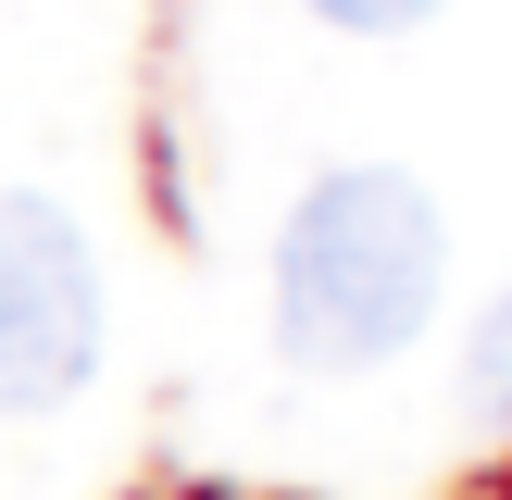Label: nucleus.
Listing matches in <instances>:
<instances>
[{
    "instance_id": "1",
    "label": "nucleus",
    "mask_w": 512,
    "mask_h": 500,
    "mask_svg": "<svg viewBox=\"0 0 512 500\" xmlns=\"http://www.w3.org/2000/svg\"><path fill=\"white\" fill-rule=\"evenodd\" d=\"M438 275H450V225L413 175L388 163L313 175L275 238V338L300 375H375L425 338Z\"/></svg>"
},
{
    "instance_id": "2",
    "label": "nucleus",
    "mask_w": 512,
    "mask_h": 500,
    "mask_svg": "<svg viewBox=\"0 0 512 500\" xmlns=\"http://www.w3.org/2000/svg\"><path fill=\"white\" fill-rule=\"evenodd\" d=\"M100 375V263L50 188H0V413H63Z\"/></svg>"
},
{
    "instance_id": "3",
    "label": "nucleus",
    "mask_w": 512,
    "mask_h": 500,
    "mask_svg": "<svg viewBox=\"0 0 512 500\" xmlns=\"http://www.w3.org/2000/svg\"><path fill=\"white\" fill-rule=\"evenodd\" d=\"M463 400H475L488 425H512V288L463 325Z\"/></svg>"
},
{
    "instance_id": "4",
    "label": "nucleus",
    "mask_w": 512,
    "mask_h": 500,
    "mask_svg": "<svg viewBox=\"0 0 512 500\" xmlns=\"http://www.w3.org/2000/svg\"><path fill=\"white\" fill-rule=\"evenodd\" d=\"M325 25H350V38H400V25H425L438 0H313Z\"/></svg>"
}]
</instances>
